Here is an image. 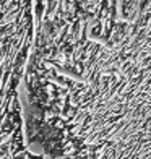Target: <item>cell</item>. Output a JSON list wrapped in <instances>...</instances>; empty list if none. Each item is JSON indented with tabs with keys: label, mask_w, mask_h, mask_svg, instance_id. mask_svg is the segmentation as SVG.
Returning <instances> with one entry per match:
<instances>
[{
	"label": "cell",
	"mask_w": 151,
	"mask_h": 159,
	"mask_svg": "<svg viewBox=\"0 0 151 159\" xmlns=\"http://www.w3.org/2000/svg\"><path fill=\"white\" fill-rule=\"evenodd\" d=\"M59 159H151V0H112L59 84L50 117Z\"/></svg>",
	"instance_id": "obj_1"
},
{
	"label": "cell",
	"mask_w": 151,
	"mask_h": 159,
	"mask_svg": "<svg viewBox=\"0 0 151 159\" xmlns=\"http://www.w3.org/2000/svg\"><path fill=\"white\" fill-rule=\"evenodd\" d=\"M36 39V0H0V120L25 117L23 83Z\"/></svg>",
	"instance_id": "obj_2"
}]
</instances>
